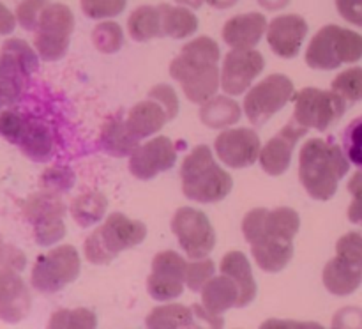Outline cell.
I'll return each instance as SVG.
<instances>
[{
    "instance_id": "6da1fadb",
    "label": "cell",
    "mask_w": 362,
    "mask_h": 329,
    "mask_svg": "<svg viewBox=\"0 0 362 329\" xmlns=\"http://www.w3.org/2000/svg\"><path fill=\"white\" fill-rule=\"evenodd\" d=\"M219 46L214 39L202 35L182 48L170 64V74L182 87L189 101L204 105L214 98L221 85L219 76Z\"/></svg>"
},
{
    "instance_id": "7a4b0ae2",
    "label": "cell",
    "mask_w": 362,
    "mask_h": 329,
    "mask_svg": "<svg viewBox=\"0 0 362 329\" xmlns=\"http://www.w3.org/2000/svg\"><path fill=\"white\" fill-rule=\"evenodd\" d=\"M349 170V158L334 142L311 138L300 149L299 179L315 200H329L334 197L339 180Z\"/></svg>"
},
{
    "instance_id": "3957f363",
    "label": "cell",
    "mask_w": 362,
    "mask_h": 329,
    "mask_svg": "<svg viewBox=\"0 0 362 329\" xmlns=\"http://www.w3.org/2000/svg\"><path fill=\"white\" fill-rule=\"evenodd\" d=\"M180 179L184 195L200 204L223 200L233 186L232 175L214 161L207 145H198L186 156L180 168Z\"/></svg>"
},
{
    "instance_id": "277c9868",
    "label": "cell",
    "mask_w": 362,
    "mask_h": 329,
    "mask_svg": "<svg viewBox=\"0 0 362 329\" xmlns=\"http://www.w3.org/2000/svg\"><path fill=\"white\" fill-rule=\"evenodd\" d=\"M147 237L145 223L127 218L122 212H113L101 226L85 241V257L90 264L106 265L124 250L144 243Z\"/></svg>"
},
{
    "instance_id": "5b68a950",
    "label": "cell",
    "mask_w": 362,
    "mask_h": 329,
    "mask_svg": "<svg viewBox=\"0 0 362 329\" xmlns=\"http://www.w3.org/2000/svg\"><path fill=\"white\" fill-rule=\"evenodd\" d=\"M361 59L362 35L338 25L320 28L306 50V62L313 69L331 71L341 64H352Z\"/></svg>"
},
{
    "instance_id": "8992f818",
    "label": "cell",
    "mask_w": 362,
    "mask_h": 329,
    "mask_svg": "<svg viewBox=\"0 0 362 329\" xmlns=\"http://www.w3.org/2000/svg\"><path fill=\"white\" fill-rule=\"evenodd\" d=\"M81 262L76 248L64 244L41 255L32 269V287L42 294H55L80 276Z\"/></svg>"
},
{
    "instance_id": "52a82bcc",
    "label": "cell",
    "mask_w": 362,
    "mask_h": 329,
    "mask_svg": "<svg viewBox=\"0 0 362 329\" xmlns=\"http://www.w3.org/2000/svg\"><path fill=\"white\" fill-rule=\"evenodd\" d=\"M74 30V14L64 4H49L42 11L35 28L34 45L42 60H59L69 48L71 34Z\"/></svg>"
},
{
    "instance_id": "ba28073f",
    "label": "cell",
    "mask_w": 362,
    "mask_h": 329,
    "mask_svg": "<svg viewBox=\"0 0 362 329\" xmlns=\"http://www.w3.org/2000/svg\"><path fill=\"white\" fill-rule=\"evenodd\" d=\"M23 214L34 226L35 243L39 246H52L66 236V204L59 193L45 190L25 202Z\"/></svg>"
},
{
    "instance_id": "9c48e42d",
    "label": "cell",
    "mask_w": 362,
    "mask_h": 329,
    "mask_svg": "<svg viewBox=\"0 0 362 329\" xmlns=\"http://www.w3.org/2000/svg\"><path fill=\"white\" fill-rule=\"evenodd\" d=\"M296 112L293 119L299 124L325 131L332 124L338 122L346 112V99L334 91H320L315 87H306L293 98Z\"/></svg>"
},
{
    "instance_id": "30bf717a",
    "label": "cell",
    "mask_w": 362,
    "mask_h": 329,
    "mask_svg": "<svg viewBox=\"0 0 362 329\" xmlns=\"http://www.w3.org/2000/svg\"><path fill=\"white\" fill-rule=\"evenodd\" d=\"M293 98V83L288 76L278 73L269 74L246 94L244 112L251 124L262 126Z\"/></svg>"
},
{
    "instance_id": "8fae6325",
    "label": "cell",
    "mask_w": 362,
    "mask_h": 329,
    "mask_svg": "<svg viewBox=\"0 0 362 329\" xmlns=\"http://www.w3.org/2000/svg\"><path fill=\"white\" fill-rule=\"evenodd\" d=\"M299 226V214L290 207H278L272 211L257 207L247 212L243 219V232L250 244L258 239L293 241Z\"/></svg>"
},
{
    "instance_id": "7c38bea8",
    "label": "cell",
    "mask_w": 362,
    "mask_h": 329,
    "mask_svg": "<svg viewBox=\"0 0 362 329\" xmlns=\"http://www.w3.org/2000/svg\"><path fill=\"white\" fill-rule=\"evenodd\" d=\"M172 230L187 257L205 258L216 246V232L205 212L180 207L172 219Z\"/></svg>"
},
{
    "instance_id": "4fadbf2b",
    "label": "cell",
    "mask_w": 362,
    "mask_h": 329,
    "mask_svg": "<svg viewBox=\"0 0 362 329\" xmlns=\"http://www.w3.org/2000/svg\"><path fill=\"white\" fill-rule=\"evenodd\" d=\"M37 67V55L27 42L16 37L4 42L0 50V85L11 88L21 98L28 78Z\"/></svg>"
},
{
    "instance_id": "5bb4252c",
    "label": "cell",
    "mask_w": 362,
    "mask_h": 329,
    "mask_svg": "<svg viewBox=\"0 0 362 329\" xmlns=\"http://www.w3.org/2000/svg\"><path fill=\"white\" fill-rule=\"evenodd\" d=\"M187 264L175 251H161L152 260V272L147 278V289L154 299L170 301L182 294Z\"/></svg>"
},
{
    "instance_id": "9a60e30c",
    "label": "cell",
    "mask_w": 362,
    "mask_h": 329,
    "mask_svg": "<svg viewBox=\"0 0 362 329\" xmlns=\"http://www.w3.org/2000/svg\"><path fill=\"white\" fill-rule=\"evenodd\" d=\"M264 57L253 48H233L226 53L221 67V87L225 94L239 96L251 87L255 78L264 71Z\"/></svg>"
},
{
    "instance_id": "2e32d148",
    "label": "cell",
    "mask_w": 362,
    "mask_h": 329,
    "mask_svg": "<svg viewBox=\"0 0 362 329\" xmlns=\"http://www.w3.org/2000/svg\"><path fill=\"white\" fill-rule=\"evenodd\" d=\"M239 304V287L230 276L211 278L202 289V306L194 304L197 317L204 318L212 328H221V315Z\"/></svg>"
},
{
    "instance_id": "e0dca14e",
    "label": "cell",
    "mask_w": 362,
    "mask_h": 329,
    "mask_svg": "<svg viewBox=\"0 0 362 329\" xmlns=\"http://www.w3.org/2000/svg\"><path fill=\"white\" fill-rule=\"evenodd\" d=\"M216 154L226 166L246 168L260 158V138L250 127L225 129L216 138Z\"/></svg>"
},
{
    "instance_id": "ac0fdd59",
    "label": "cell",
    "mask_w": 362,
    "mask_h": 329,
    "mask_svg": "<svg viewBox=\"0 0 362 329\" xmlns=\"http://www.w3.org/2000/svg\"><path fill=\"white\" fill-rule=\"evenodd\" d=\"M177 161V151L168 137H156L140 145L131 154L129 170L136 179L151 180L158 173L172 168Z\"/></svg>"
},
{
    "instance_id": "d6986e66",
    "label": "cell",
    "mask_w": 362,
    "mask_h": 329,
    "mask_svg": "<svg viewBox=\"0 0 362 329\" xmlns=\"http://www.w3.org/2000/svg\"><path fill=\"white\" fill-rule=\"evenodd\" d=\"M308 133V127L297 122L292 117L288 124L276 134L274 138L265 144L260 151V165L264 172L269 175H281L288 170L290 161H292V152L300 137Z\"/></svg>"
},
{
    "instance_id": "ffe728a7",
    "label": "cell",
    "mask_w": 362,
    "mask_h": 329,
    "mask_svg": "<svg viewBox=\"0 0 362 329\" xmlns=\"http://www.w3.org/2000/svg\"><path fill=\"white\" fill-rule=\"evenodd\" d=\"M30 292L16 269L0 267V318L9 324L23 321L30 311Z\"/></svg>"
},
{
    "instance_id": "44dd1931",
    "label": "cell",
    "mask_w": 362,
    "mask_h": 329,
    "mask_svg": "<svg viewBox=\"0 0 362 329\" xmlns=\"http://www.w3.org/2000/svg\"><path fill=\"white\" fill-rule=\"evenodd\" d=\"M308 34V23L299 14H283L274 18L269 25L267 41L272 52L283 59H292L299 53L304 37Z\"/></svg>"
},
{
    "instance_id": "7402d4cb",
    "label": "cell",
    "mask_w": 362,
    "mask_h": 329,
    "mask_svg": "<svg viewBox=\"0 0 362 329\" xmlns=\"http://www.w3.org/2000/svg\"><path fill=\"white\" fill-rule=\"evenodd\" d=\"M14 145H18L20 151L32 161L45 163L52 158L55 138H53L48 124L27 115L16 140H14Z\"/></svg>"
},
{
    "instance_id": "603a6c76",
    "label": "cell",
    "mask_w": 362,
    "mask_h": 329,
    "mask_svg": "<svg viewBox=\"0 0 362 329\" xmlns=\"http://www.w3.org/2000/svg\"><path fill=\"white\" fill-rule=\"evenodd\" d=\"M265 28H267V20L264 14H237V16L230 18L223 27V39L232 48L247 50L260 42Z\"/></svg>"
},
{
    "instance_id": "cb8c5ba5",
    "label": "cell",
    "mask_w": 362,
    "mask_h": 329,
    "mask_svg": "<svg viewBox=\"0 0 362 329\" xmlns=\"http://www.w3.org/2000/svg\"><path fill=\"white\" fill-rule=\"evenodd\" d=\"M325 289L334 296H349L359 289L362 282V265L345 260L336 255L332 260L327 262L324 272H322Z\"/></svg>"
},
{
    "instance_id": "d4e9b609",
    "label": "cell",
    "mask_w": 362,
    "mask_h": 329,
    "mask_svg": "<svg viewBox=\"0 0 362 329\" xmlns=\"http://www.w3.org/2000/svg\"><path fill=\"white\" fill-rule=\"evenodd\" d=\"M223 275L230 276L239 287V304L237 308H244L257 297V282L253 278L250 260L243 251H230L223 257L219 265Z\"/></svg>"
},
{
    "instance_id": "484cf974",
    "label": "cell",
    "mask_w": 362,
    "mask_h": 329,
    "mask_svg": "<svg viewBox=\"0 0 362 329\" xmlns=\"http://www.w3.org/2000/svg\"><path fill=\"white\" fill-rule=\"evenodd\" d=\"M166 120H170V117L165 106L151 98L147 101L134 105L131 112L127 113L126 122L129 129L141 140V138L152 137L154 133H158L165 126Z\"/></svg>"
},
{
    "instance_id": "4316f807",
    "label": "cell",
    "mask_w": 362,
    "mask_h": 329,
    "mask_svg": "<svg viewBox=\"0 0 362 329\" xmlns=\"http://www.w3.org/2000/svg\"><path fill=\"white\" fill-rule=\"evenodd\" d=\"M251 253L260 269L267 272H279L292 260L293 241L258 239L251 243Z\"/></svg>"
},
{
    "instance_id": "83f0119b",
    "label": "cell",
    "mask_w": 362,
    "mask_h": 329,
    "mask_svg": "<svg viewBox=\"0 0 362 329\" xmlns=\"http://www.w3.org/2000/svg\"><path fill=\"white\" fill-rule=\"evenodd\" d=\"M101 147L115 158L131 156L140 147V138L129 129L126 120L113 117L103 126Z\"/></svg>"
},
{
    "instance_id": "f1b7e54d",
    "label": "cell",
    "mask_w": 362,
    "mask_h": 329,
    "mask_svg": "<svg viewBox=\"0 0 362 329\" xmlns=\"http://www.w3.org/2000/svg\"><path fill=\"white\" fill-rule=\"evenodd\" d=\"M240 113L243 112H240L239 103L226 98V96H214L202 105L200 119L205 126L221 129V127L239 122Z\"/></svg>"
},
{
    "instance_id": "f546056e",
    "label": "cell",
    "mask_w": 362,
    "mask_h": 329,
    "mask_svg": "<svg viewBox=\"0 0 362 329\" xmlns=\"http://www.w3.org/2000/svg\"><path fill=\"white\" fill-rule=\"evenodd\" d=\"M163 34L172 39H186L198 28V18L186 7H173L168 4L159 6Z\"/></svg>"
},
{
    "instance_id": "4dcf8cb0",
    "label": "cell",
    "mask_w": 362,
    "mask_h": 329,
    "mask_svg": "<svg viewBox=\"0 0 362 329\" xmlns=\"http://www.w3.org/2000/svg\"><path fill=\"white\" fill-rule=\"evenodd\" d=\"M127 30L134 41H151L154 37H163L161 13L159 7L141 6L131 13L127 20Z\"/></svg>"
},
{
    "instance_id": "1f68e13d",
    "label": "cell",
    "mask_w": 362,
    "mask_h": 329,
    "mask_svg": "<svg viewBox=\"0 0 362 329\" xmlns=\"http://www.w3.org/2000/svg\"><path fill=\"white\" fill-rule=\"evenodd\" d=\"M106 209H108V200L105 195L99 191H87V193L78 195L73 200L71 216L78 225L87 229V226L95 225L105 216Z\"/></svg>"
},
{
    "instance_id": "d6a6232c",
    "label": "cell",
    "mask_w": 362,
    "mask_h": 329,
    "mask_svg": "<svg viewBox=\"0 0 362 329\" xmlns=\"http://www.w3.org/2000/svg\"><path fill=\"white\" fill-rule=\"evenodd\" d=\"M147 328L159 329H172V328H197L194 322V310L182 306V304H166V306H158L147 315L145 321Z\"/></svg>"
},
{
    "instance_id": "836d02e7",
    "label": "cell",
    "mask_w": 362,
    "mask_h": 329,
    "mask_svg": "<svg viewBox=\"0 0 362 329\" xmlns=\"http://www.w3.org/2000/svg\"><path fill=\"white\" fill-rule=\"evenodd\" d=\"M92 42L101 53H117L124 45V32L115 21H103L92 30Z\"/></svg>"
},
{
    "instance_id": "e575fe53",
    "label": "cell",
    "mask_w": 362,
    "mask_h": 329,
    "mask_svg": "<svg viewBox=\"0 0 362 329\" xmlns=\"http://www.w3.org/2000/svg\"><path fill=\"white\" fill-rule=\"evenodd\" d=\"M332 91L338 92L346 103L362 101V67H350L332 81Z\"/></svg>"
},
{
    "instance_id": "d590c367",
    "label": "cell",
    "mask_w": 362,
    "mask_h": 329,
    "mask_svg": "<svg viewBox=\"0 0 362 329\" xmlns=\"http://www.w3.org/2000/svg\"><path fill=\"white\" fill-rule=\"evenodd\" d=\"M49 328H95L98 318L94 311L87 308H76V310H59L49 318Z\"/></svg>"
},
{
    "instance_id": "8d00e7d4",
    "label": "cell",
    "mask_w": 362,
    "mask_h": 329,
    "mask_svg": "<svg viewBox=\"0 0 362 329\" xmlns=\"http://www.w3.org/2000/svg\"><path fill=\"white\" fill-rule=\"evenodd\" d=\"M343 151L350 163L362 168V115L354 119L343 131Z\"/></svg>"
},
{
    "instance_id": "74e56055",
    "label": "cell",
    "mask_w": 362,
    "mask_h": 329,
    "mask_svg": "<svg viewBox=\"0 0 362 329\" xmlns=\"http://www.w3.org/2000/svg\"><path fill=\"white\" fill-rule=\"evenodd\" d=\"M81 11L92 20L113 18L120 14L126 7L127 0H81Z\"/></svg>"
},
{
    "instance_id": "f35d334b",
    "label": "cell",
    "mask_w": 362,
    "mask_h": 329,
    "mask_svg": "<svg viewBox=\"0 0 362 329\" xmlns=\"http://www.w3.org/2000/svg\"><path fill=\"white\" fill-rule=\"evenodd\" d=\"M49 6L48 0H21L16 7V20L25 30H35L42 11Z\"/></svg>"
},
{
    "instance_id": "ab89813d",
    "label": "cell",
    "mask_w": 362,
    "mask_h": 329,
    "mask_svg": "<svg viewBox=\"0 0 362 329\" xmlns=\"http://www.w3.org/2000/svg\"><path fill=\"white\" fill-rule=\"evenodd\" d=\"M41 184L45 190L64 193V191L73 187L74 173L69 168H66V166H53V168H48L42 173Z\"/></svg>"
},
{
    "instance_id": "60d3db41",
    "label": "cell",
    "mask_w": 362,
    "mask_h": 329,
    "mask_svg": "<svg viewBox=\"0 0 362 329\" xmlns=\"http://www.w3.org/2000/svg\"><path fill=\"white\" fill-rule=\"evenodd\" d=\"M214 262L212 260H194L193 264H187V272H186V283L193 292H198L205 287V283L214 276Z\"/></svg>"
},
{
    "instance_id": "b9f144b4",
    "label": "cell",
    "mask_w": 362,
    "mask_h": 329,
    "mask_svg": "<svg viewBox=\"0 0 362 329\" xmlns=\"http://www.w3.org/2000/svg\"><path fill=\"white\" fill-rule=\"evenodd\" d=\"M336 255L345 258V260L354 262V264L362 265V233H345V236L336 243Z\"/></svg>"
},
{
    "instance_id": "7bdbcfd3",
    "label": "cell",
    "mask_w": 362,
    "mask_h": 329,
    "mask_svg": "<svg viewBox=\"0 0 362 329\" xmlns=\"http://www.w3.org/2000/svg\"><path fill=\"white\" fill-rule=\"evenodd\" d=\"M25 117L27 115L11 108L0 112V134H2L7 142L14 144V140H16L18 133H20L21 126H23L25 122Z\"/></svg>"
},
{
    "instance_id": "ee69618b",
    "label": "cell",
    "mask_w": 362,
    "mask_h": 329,
    "mask_svg": "<svg viewBox=\"0 0 362 329\" xmlns=\"http://www.w3.org/2000/svg\"><path fill=\"white\" fill-rule=\"evenodd\" d=\"M349 191L354 200L349 207V219L356 225H362V168L352 175L349 183Z\"/></svg>"
},
{
    "instance_id": "f6af8a7d",
    "label": "cell",
    "mask_w": 362,
    "mask_h": 329,
    "mask_svg": "<svg viewBox=\"0 0 362 329\" xmlns=\"http://www.w3.org/2000/svg\"><path fill=\"white\" fill-rule=\"evenodd\" d=\"M148 98L161 103V105L165 106L166 112H168L170 119H173V117L177 115V112H179V99H177L175 91H173L172 87H168V85H156V87L148 92Z\"/></svg>"
},
{
    "instance_id": "bcb514c9",
    "label": "cell",
    "mask_w": 362,
    "mask_h": 329,
    "mask_svg": "<svg viewBox=\"0 0 362 329\" xmlns=\"http://www.w3.org/2000/svg\"><path fill=\"white\" fill-rule=\"evenodd\" d=\"M25 264H27V260H25V255L21 253V250L6 244L2 236H0V267H11L21 271Z\"/></svg>"
},
{
    "instance_id": "7dc6e473",
    "label": "cell",
    "mask_w": 362,
    "mask_h": 329,
    "mask_svg": "<svg viewBox=\"0 0 362 329\" xmlns=\"http://www.w3.org/2000/svg\"><path fill=\"white\" fill-rule=\"evenodd\" d=\"M336 7L349 23L362 27V0H336Z\"/></svg>"
},
{
    "instance_id": "c3c4849f",
    "label": "cell",
    "mask_w": 362,
    "mask_h": 329,
    "mask_svg": "<svg viewBox=\"0 0 362 329\" xmlns=\"http://www.w3.org/2000/svg\"><path fill=\"white\" fill-rule=\"evenodd\" d=\"M16 27V16L0 2V35H7Z\"/></svg>"
},
{
    "instance_id": "681fc988",
    "label": "cell",
    "mask_w": 362,
    "mask_h": 329,
    "mask_svg": "<svg viewBox=\"0 0 362 329\" xmlns=\"http://www.w3.org/2000/svg\"><path fill=\"white\" fill-rule=\"evenodd\" d=\"M18 99H20V96H18L16 92H13L11 88L0 85V112L11 108V106H13Z\"/></svg>"
},
{
    "instance_id": "f907efd6",
    "label": "cell",
    "mask_w": 362,
    "mask_h": 329,
    "mask_svg": "<svg viewBox=\"0 0 362 329\" xmlns=\"http://www.w3.org/2000/svg\"><path fill=\"white\" fill-rule=\"evenodd\" d=\"M288 2L290 0H258V4H260V6L267 11L283 9V7L288 6Z\"/></svg>"
},
{
    "instance_id": "816d5d0a",
    "label": "cell",
    "mask_w": 362,
    "mask_h": 329,
    "mask_svg": "<svg viewBox=\"0 0 362 329\" xmlns=\"http://www.w3.org/2000/svg\"><path fill=\"white\" fill-rule=\"evenodd\" d=\"M209 6L216 7V9H228V7L235 6L237 0H205Z\"/></svg>"
},
{
    "instance_id": "f5cc1de1",
    "label": "cell",
    "mask_w": 362,
    "mask_h": 329,
    "mask_svg": "<svg viewBox=\"0 0 362 329\" xmlns=\"http://www.w3.org/2000/svg\"><path fill=\"white\" fill-rule=\"evenodd\" d=\"M177 2H179L180 6H187L191 7V9H198V7L204 4V0H177Z\"/></svg>"
}]
</instances>
